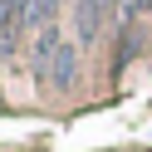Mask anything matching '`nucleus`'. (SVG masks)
<instances>
[{"instance_id": "3", "label": "nucleus", "mask_w": 152, "mask_h": 152, "mask_svg": "<svg viewBox=\"0 0 152 152\" xmlns=\"http://www.w3.org/2000/svg\"><path fill=\"white\" fill-rule=\"evenodd\" d=\"M74 15H79V39H93V34L103 30L108 5H103V0H79V5H74Z\"/></svg>"}, {"instance_id": "5", "label": "nucleus", "mask_w": 152, "mask_h": 152, "mask_svg": "<svg viewBox=\"0 0 152 152\" xmlns=\"http://www.w3.org/2000/svg\"><path fill=\"white\" fill-rule=\"evenodd\" d=\"M128 10L132 15H152V0H128Z\"/></svg>"}, {"instance_id": "1", "label": "nucleus", "mask_w": 152, "mask_h": 152, "mask_svg": "<svg viewBox=\"0 0 152 152\" xmlns=\"http://www.w3.org/2000/svg\"><path fill=\"white\" fill-rule=\"evenodd\" d=\"M34 74L49 79V83H59V88H69L74 74H79V44L64 39V34H54V30H44L39 44H34Z\"/></svg>"}, {"instance_id": "2", "label": "nucleus", "mask_w": 152, "mask_h": 152, "mask_svg": "<svg viewBox=\"0 0 152 152\" xmlns=\"http://www.w3.org/2000/svg\"><path fill=\"white\" fill-rule=\"evenodd\" d=\"M20 25H25V0H0V59L10 54Z\"/></svg>"}, {"instance_id": "6", "label": "nucleus", "mask_w": 152, "mask_h": 152, "mask_svg": "<svg viewBox=\"0 0 152 152\" xmlns=\"http://www.w3.org/2000/svg\"><path fill=\"white\" fill-rule=\"evenodd\" d=\"M103 5H128V0H103Z\"/></svg>"}, {"instance_id": "4", "label": "nucleus", "mask_w": 152, "mask_h": 152, "mask_svg": "<svg viewBox=\"0 0 152 152\" xmlns=\"http://www.w3.org/2000/svg\"><path fill=\"white\" fill-rule=\"evenodd\" d=\"M59 5L64 0H25V25H44V30H49L54 15H59Z\"/></svg>"}]
</instances>
